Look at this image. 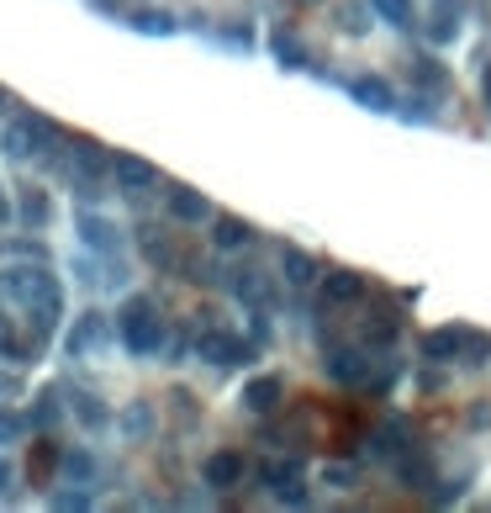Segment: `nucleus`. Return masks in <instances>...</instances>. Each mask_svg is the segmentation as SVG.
Listing matches in <instances>:
<instances>
[{"instance_id":"obj_13","label":"nucleus","mask_w":491,"mask_h":513,"mask_svg":"<svg viewBox=\"0 0 491 513\" xmlns=\"http://www.w3.org/2000/svg\"><path fill=\"white\" fill-rule=\"evenodd\" d=\"M349 96L365 106V112H396V90H391V80H381V75H354L349 80Z\"/></svg>"},{"instance_id":"obj_46","label":"nucleus","mask_w":491,"mask_h":513,"mask_svg":"<svg viewBox=\"0 0 491 513\" xmlns=\"http://www.w3.org/2000/svg\"><path fill=\"white\" fill-rule=\"evenodd\" d=\"M0 101H6V85H0Z\"/></svg>"},{"instance_id":"obj_16","label":"nucleus","mask_w":491,"mask_h":513,"mask_svg":"<svg viewBox=\"0 0 491 513\" xmlns=\"http://www.w3.org/2000/svg\"><path fill=\"white\" fill-rule=\"evenodd\" d=\"M280 397H286L280 376H254L249 387H243V408L259 413V418H270V413H280Z\"/></svg>"},{"instance_id":"obj_20","label":"nucleus","mask_w":491,"mask_h":513,"mask_svg":"<svg viewBox=\"0 0 491 513\" xmlns=\"http://www.w3.org/2000/svg\"><path fill=\"white\" fill-rule=\"evenodd\" d=\"M280 270H286L291 286H312V281H317V260H312L307 249H296V244L280 249Z\"/></svg>"},{"instance_id":"obj_7","label":"nucleus","mask_w":491,"mask_h":513,"mask_svg":"<svg viewBox=\"0 0 491 513\" xmlns=\"http://www.w3.org/2000/svg\"><path fill=\"white\" fill-rule=\"evenodd\" d=\"M196 355L206 360V365H243V360H254V344L249 339H238V334H222V328H206V334L196 339Z\"/></svg>"},{"instance_id":"obj_22","label":"nucleus","mask_w":491,"mask_h":513,"mask_svg":"<svg viewBox=\"0 0 491 513\" xmlns=\"http://www.w3.org/2000/svg\"><path fill=\"white\" fill-rule=\"evenodd\" d=\"M396 334H402V318H396V313H370L365 318V344H370V350H391Z\"/></svg>"},{"instance_id":"obj_19","label":"nucleus","mask_w":491,"mask_h":513,"mask_svg":"<svg viewBox=\"0 0 491 513\" xmlns=\"http://www.w3.org/2000/svg\"><path fill=\"white\" fill-rule=\"evenodd\" d=\"M16 223H27V228H48V223H53V201H48V191L27 186V191H22V201H16Z\"/></svg>"},{"instance_id":"obj_39","label":"nucleus","mask_w":491,"mask_h":513,"mask_svg":"<svg viewBox=\"0 0 491 513\" xmlns=\"http://www.w3.org/2000/svg\"><path fill=\"white\" fill-rule=\"evenodd\" d=\"M53 508H90V492H59Z\"/></svg>"},{"instance_id":"obj_43","label":"nucleus","mask_w":491,"mask_h":513,"mask_svg":"<svg viewBox=\"0 0 491 513\" xmlns=\"http://www.w3.org/2000/svg\"><path fill=\"white\" fill-rule=\"evenodd\" d=\"M481 90H486V101H491V64L481 69Z\"/></svg>"},{"instance_id":"obj_30","label":"nucleus","mask_w":491,"mask_h":513,"mask_svg":"<svg viewBox=\"0 0 491 513\" xmlns=\"http://www.w3.org/2000/svg\"><path fill=\"white\" fill-rule=\"evenodd\" d=\"M296 476H301V461H264V466H259V482L270 487V492L286 487V482H296Z\"/></svg>"},{"instance_id":"obj_14","label":"nucleus","mask_w":491,"mask_h":513,"mask_svg":"<svg viewBox=\"0 0 491 513\" xmlns=\"http://www.w3.org/2000/svg\"><path fill=\"white\" fill-rule=\"evenodd\" d=\"M391 471H396V482H402V487H412V492H433V461H428L423 450H412V445H407V450L391 461Z\"/></svg>"},{"instance_id":"obj_28","label":"nucleus","mask_w":491,"mask_h":513,"mask_svg":"<svg viewBox=\"0 0 491 513\" xmlns=\"http://www.w3.org/2000/svg\"><path fill=\"white\" fill-rule=\"evenodd\" d=\"M69 402H74V413H80V424H85V429H106V424H111V413L101 408V397H90V392H74Z\"/></svg>"},{"instance_id":"obj_35","label":"nucleus","mask_w":491,"mask_h":513,"mask_svg":"<svg viewBox=\"0 0 491 513\" xmlns=\"http://www.w3.org/2000/svg\"><path fill=\"white\" fill-rule=\"evenodd\" d=\"M396 376H402V365L386 360V365H375V371H370L365 387H370V392H391V387H396Z\"/></svg>"},{"instance_id":"obj_5","label":"nucleus","mask_w":491,"mask_h":513,"mask_svg":"<svg viewBox=\"0 0 491 513\" xmlns=\"http://www.w3.org/2000/svg\"><path fill=\"white\" fill-rule=\"evenodd\" d=\"M106 339H111V318L90 307V313H80V318H74V328L64 334V355L69 360H90L96 350H106Z\"/></svg>"},{"instance_id":"obj_38","label":"nucleus","mask_w":491,"mask_h":513,"mask_svg":"<svg viewBox=\"0 0 491 513\" xmlns=\"http://www.w3.org/2000/svg\"><path fill=\"white\" fill-rule=\"evenodd\" d=\"M323 482H328V487H354V466H338V461L323 466Z\"/></svg>"},{"instance_id":"obj_25","label":"nucleus","mask_w":491,"mask_h":513,"mask_svg":"<svg viewBox=\"0 0 491 513\" xmlns=\"http://www.w3.org/2000/svg\"><path fill=\"white\" fill-rule=\"evenodd\" d=\"M59 418H64V408H59V392H53V387L32 397V413H27V424H32L37 434H48L53 424H59Z\"/></svg>"},{"instance_id":"obj_11","label":"nucleus","mask_w":491,"mask_h":513,"mask_svg":"<svg viewBox=\"0 0 491 513\" xmlns=\"http://www.w3.org/2000/svg\"><path fill=\"white\" fill-rule=\"evenodd\" d=\"M243 476H249V461H243L238 450H217V455H206V461H201V482L212 487V492L238 487Z\"/></svg>"},{"instance_id":"obj_32","label":"nucleus","mask_w":491,"mask_h":513,"mask_svg":"<svg viewBox=\"0 0 491 513\" xmlns=\"http://www.w3.org/2000/svg\"><path fill=\"white\" fill-rule=\"evenodd\" d=\"M64 476H74V482H90V476H96V455L90 450H64Z\"/></svg>"},{"instance_id":"obj_4","label":"nucleus","mask_w":491,"mask_h":513,"mask_svg":"<svg viewBox=\"0 0 491 513\" xmlns=\"http://www.w3.org/2000/svg\"><path fill=\"white\" fill-rule=\"evenodd\" d=\"M53 143H59V127H53L48 117H37V112L11 117L6 133H0V149H6V159H32V154L53 149Z\"/></svg>"},{"instance_id":"obj_17","label":"nucleus","mask_w":491,"mask_h":513,"mask_svg":"<svg viewBox=\"0 0 491 513\" xmlns=\"http://www.w3.org/2000/svg\"><path fill=\"white\" fill-rule=\"evenodd\" d=\"M80 244L96 249V254H117L122 249V233H117V223H106V217L80 212Z\"/></svg>"},{"instance_id":"obj_6","label":"nucleus","mask_w":491,"mask_h":513,"mask_svg":"<svg viewBox=\"0 0 491 513\" xmlns=\"http://www.w3.org/2000/svg\"><path fill=\"white\" fill-rule=\"evenodd\" d=\"M37 355V339H32V328L22 323V318H11V307L0 302V360L6 365H32Z\"/></svg>"},{"instance_id":"obj_36","label":"nucleus","mask_w":491,"mask_h":513,"mask_svg":"<svg viewBox=\"0 0 491 513\" xmlns=\"http://www.w3.org/2000/svg\"><path fill=\"white\" fill-rule=\"evenodd\" d=\"M275 498L286 503V508H307V503H312V492L301 487V476H296V482H286V487H275Z\"/></svg>"},{"instance_id":"obj_1","label":"nucleus","mask_w":491,"mask_h":513,"mask_svg":"<svg viewBox=\"0 0 491 513\" xmlns=\"http://www.w3.org/2000/svg\"><path fill=\"white\" fill-rule=\"evenodd\" d=\"M0 302H6L11 313L32 328L37 350L53 339V328H59V318H64V286H59V276H53L48 265H11V270H0Z\"/></svg>"},{"instance_id":"obj_37","label":"nucleus","mask_w":491,"mask_h":513,"mask_svg":"<svg viewBox=\"0 0 491 513\" xmlns=\"http://www.w3.org/2000/svg\"><path fill=\"white\" fill-rule=\"evenodd\" d=\"M418 85L423 90H449V75H444L439 64H418Z\"/></svg>"},{"instance_id":"obj_18","label":"nucleus","mask_w":491,"mask_h":513,"mask_svg":"<svg viewBox=\"0 0 491 513\" xmlns=\"http://www.w3.org/2000/svg\"><path fill=\"white\" fill-rule=\"evenodd\" d=\"M249 238H254V228L243 223V217H233V212H217V217H212V244H217L222 254L249 249Z\"/></svg>"},{"instance_id":"obj_24","label":"nucleus","mask_w":491,"mask_h":513,"mask_svg":"<svg viewBox=\"0 0 491 513\" xmlns=\"http://www.w3.org/2000/svg\"><path fill=\"white\" fill-rule=\"evenodd\" d=\"M270 48H275V59L286 64V69H307V64H312V59H307V48L296 43V32H291V27H275V32H270Z\"/></svg>"},{"instance_id":"obj_40","label":"nucleus","mask_w":491,"mask_h":513,"mask_svg":"<svg viewBox=\"0 0 491 513\" xmlns=\"http://www.w3.org/2000/svg\"><path fill=\"white\" fill-rule=\"evenodd\" d=\"M6 492H16V466L0 455V498H6Z\"/></svg>"},{"instance_id":"obj_44","label":"nucleus","mask_w":491,"mask_h":513,"mask_svg":"<svg viewBox=\"0 0 491 513\" xmlns=\"http://www.w3.org/2000/svg\"><path fill=\"white\" fill-rule=\"evenodd\" d=\"M11 392H16V381H11V376H0V397H11Z\"/></svg>"},{"instance_id":"obj_10","label":"nucleus","mask_w":491,"mask_h":513,"mask_svg":"<svg viewBox=\"0 0 491 513\" xmlns=\"http://www.w3.org/2000/svg\"><path fill=\"white\" fill-rule=\"evenodd\" d=\"M365 276L360 270H328V276H317V297H323V307H349L365 297Z\"/></svg>"},{"instance_id":"obj_23","label":"nucleus","mask_w":491,"mask_h":513,"mask_svg":"<svg viewBox=\"0 0 491 513\" xmlns=\"http://www.w3.org/2000/svg\"><path fill=\"white\" fill-rule=\"evenodd\" d=\"M59 466H64V450L59 445H48V439H43V445H32V466H27L32 487H48V476L59 471Z\"/></svg>"},{"instance_id":"obj_42","label":"nucleus","mask_w":491,"mask_h":513,"mask_svg":"<svg viewBox=\"0 0 491 513\" xmlns=\"http://www.w3.org/2000/svg\"><path fill=\"white\" fill-rule=\"evenodd\" d=\"M470 424H481V429L491 424V408H486V402H481V408H470Z\"/></svg>"},{"instance_id":"obj_12","label":"nucleus","mask_w":491,"mask_h":513,"mask_svg":"<svg viewBox=\"0 0 491 513\" xmlns=\"http://www.w3.org/2000/svg\"><path fill=\"white\" fill-rule=\"evenodd\" d=\"M138 249L154 270H180V260H185V249H175V238H169L164 228H154V223L138 228Z\"/></svg>"},{"instance_id":"obj_2","label":"nucleus","mask_w":491,"mask_h":513,"mask_svg":"<svg viewBox=\"0 0 491 513\" xmlns=\"http://www.w3.org/2000/svg\"><path fill=\"white\" fill-rule=\"evenodd\" d=\"M164 318H159V302L154 297H127L122 302V313H117V339H122V350L127 355H159L164 350Z\"/></svg>"},{"instance_id":"obj_31","label":"nucleus","mask_w":491,"mask_h":513,"mask_svg":"<svg viewBox=\"0 0 491 513\" xmlns=\"http://www.w3.org/2000/svg\"><path fill=\"white\" fill-rule=\"evenodd\" d=\"M122 429H127L132 439H143V434H154V408H148V402H132V408L122 413Z\"/></svg>"},{"instance_id":"obj_34","label":"nucleus","mask_w":491,"mask_h":513,"mask_svg":"<svg viewBox=\"0 0 491 513\" xmlns=\"http://www.w3.org/2000/svg\"><path fill=\"white\" fill-rule=\"evenodd\" d=\"M32 424H27V418L22 413H11V408H0V445H16V439H22Z\"/></svg>"},{"instance_id":"obj_3","label":"nucleus","mask_w":491,"mask_h":513,"mask_svg":"<svg viewBox=\"0 0 491 513\" xmlns=\"http://www.w3.org/2000/svg\"><path fill=\"white\" fill-rule=\"evenodd\" d=\"M481 355H491V334H481V328L449 323V328H433V334H423V360H460V365H481Z\"/></svg>"},{"instance_id":"obj_15","label":"nucleus","mask_w":491,"mask_h":513,"mask_svg":"<svg viewBox=\"0 0 491 513\" xmlns=\"http://www.w3.org/2000/svg\"><path fill=\"white\" fill-rule=\"evenodd\" d=\"M169 217L191 228V223H212L217 212H212V201H206L201 191H191V186H175V191H169Z\"/></svg>"},{"instance_id":"obj_9","label":"nucleus","mask_w":491,"mask_h":513,"mask_svg":"<svg viewBox=\"0 0 491 513\" xmlns=\"http://www.w3.org/2000/svg\"><path fill=\"white\" fill-rule=\"evenodd\" d=\"M375 365L365 360V350H349V344H328V376L338 387H365Z\"/></svg>"},{"instance_id":"obj_41","label":"nucleus","mask_w":491,"mask_h":513,"mask_svg":"<svg viewBox=\"0 0 491 513\" xmlns=\"http://www.w3.org/2000/svg\"><path fill=\"white\" fill-rule=\"evenodd\" d=\"M11 223H16V207L6 201V191H0V228H11Z\"/></svg>"},{"instance_id":"obj_8","label":"nucleus","mask_w":491,"mask_h":513,"mask_svg":"<svg viewBox=\"0 0 491 513\" xmlns=\"http://www.w3.org/2000/svg\"><path fill=\"white\" fill-rule=\"evenodd\" d=\"M111 180H117L122 196H143V191L159 186V170L148 159H138V154H117L111 159Z\"/></svg>"},{"instance_id":"obj_26","label":"nucleus","mask_w":491,"mask_h":513,"mask_svg":"<svg viewBox=\"0 0 491 513\" xmlns=\"http://www.w3.org/2000/svg\"><path fill=\"white\" fill-rule=\"evenodd\" d=\"M375 6V16H381V22H391V27H418V6H412V0H370Z\"/></svg>"},{"instance_id":"obj_21","label":"nucleus","mask_w":491,"mask_h":513,"mask_svg":"<svg viewBox=\"0 0 491 513\" xmlns=\"http://www.w3.org/2000/svg\"><path fill=\"white\" fill-rule=\"evenodd\" d=\"M233 297L249 302V307H270L275 291H270V281H264L259 270H238V276H233Z\"/></svg>"},{"instance_id":"obj_27","label":"nucleus","mask_w":491,"mask_h":513,"mask_svg":"<svg viewBox=\"0 0 491 513\" xmlns=\"http://www.w3.org/2000/svg\"><path fill=\"white\" fill-rule=\"evenodd\" d=\"M370 0H349V6L344 11H338V32H349V38H365V32H370Z\"/></svg>"},{"instance_id":"obj_45","label":"nucleus","mask_w":491,"mask_h":513,"mask_svg":"<svg viewBox=\"0 0 491 513\" xmlns=\"http://www.w3.org/2000/svg\"><path fill=\"white\" fill-rule=\"evenodd\" d=\"M301 6H323V0H301Z\"/></svg>"},{"instance_id":"obj_33","label":"nucleus","mask_w":491,"mask_h":513,"mask_svg":"<svg viewBox=\"0 0 491 513\" xmlns=\"http://www.w3.org/2000/svg\"><path fill=\"white\" fill-rule=\"evenodd\" d=\"M428 38L439 43V48H444V43H455V38H460V22H455V16H449V11H439V16H433V22H428Z\"/></svg>"},{"instance_id":"obj_29","label":"nucleus","mask_w":491,"mask_h":513,"mask_svg":"<svg viewBox=\"0 0 491 513\" xmlns=\"http://www.w3.org/2000/svg\"><path fill=\"white\" fill-rule=\"evenodd\" d=\"M132 27L148 32V38H169V32H175V16L169 11H132Z\"/></svg>"}]
</instances>
